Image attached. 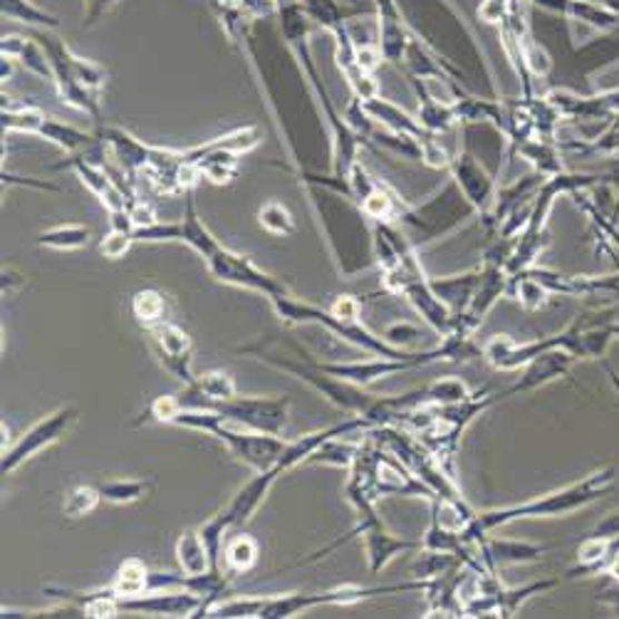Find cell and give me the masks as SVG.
I'll return each mask as SVG.
<instances>
[{
  "label": "cell",
  "mask_w": 619,
  "mask_h": 619,
  "mask_svg": "<svg viewBox=\"0 0 619 619\" xmlns=\"http://www.w3.org/2000/svg\"><path fill=\"white\" fill-rule=\"evenodd\" d=\"M617 483V469L607 466L600 471H592L580 481H572L562 489L548 491L536 499H528L523 503L503 505V508H489V511H476L473 521L463 530L461 538L471 550L476 548L485 536H491L493 530L513 525L518 521H536V518H566L582 511L590 503L600 501L602 495L610 493Z\"/></svg>",
  "instance_id": "cell-1"
},
{
  "label": "cell",
  "mask_w": 619,
  "mask_h": 619,
  "mask_svg": "<svg viewBox=\"0 0 619 619\" xmlns=\"http://www.w3.org/2000/svg\"><path fill=\"white\" fill-rule=\"evenodd\" d=\"M278 18H281L283 40L287 42V48L293 50L297 65H301V70L307 77L310 87H313L315 97L320 99L323 115L330 119V127H333V139H335L333 174L347 176L350 169L357 164V144H360V137L350 129L347 121L337 115V109L333 105V97H330L327 87L323 85V80H320L317 68H315V62H313V52H310V42H307L310 26H313V20L307 18V13L303 10V3H293V6L281 8L278 10Z\"/></svg>",
  "instance_id": "cell-2"
},
{
  "label": "cell",
  "mask_w": 619,
  "mask_h": 619,
  "mask_svg": "<svg viewBox=\"0 0 619 619\" xmlns=\"http://www.w3.org/2000/svg\"><path fill=\"white\" fill-rule=\"evenodd\" d=\"M171 426L202 431V434L216 439L218 444L228 449L230 456L236 461L246 463L253 471H265L275 466L283 459L287 441L283 436L263 434V431H253L248 426H240L230 419L220 416L214 409H189L184 406L179 416L174 419Z\"/></svg>",
  "instance_id": "cell-3"
},
{
  "label": "cell",
  "mask_w": 619,
  "mask_h": 619,
  "mask_svg": "<svg viewBox=\"0 0 619 619\" xmlns=\"http://www.w3.org/2000/svg\"><path fill=\"white\" fill-rule=\"evenodd\" d=\"M268 303L273 307L275 317H278L283 325L323 327L333 337L347 342V345L357 347L362 352H367V355H380V357H406V355H412V350L392 347L390 342L382 337V333L380 335L372 333V330L364 323H345V320H340V317L330 313V307L301 301V297L293 295L291 291L268 297Z\"/></svg>",
  "instance_id": "cell-4"
},
{
  "label": "cell",
  "mask_w": 619,
  "mask_h": 619,
  "mask_svg": "<svg viewBox=\"0 0 619 619\" xmlns=\"http://www.w3.org/2000/svg\"><path fill=\"white\" fill-rule=\"evenodd\" d=\"M429 580H414L406 582H392V584H377V588H367V584L345 582L330 590L317 592H281V595H261V610L258 619H293L297 615H305L317 607H350L360 605L370 597L377 595H400V592H426Z\"/></svg>",
  "instance_id": "cell-5"
},
{
  "label": "cell",
  "mask_w": 619,
  "mask_h": 619,
  "mask_svg": "<svg viewBox=\"0 0 619 619\" xmlns=\"http://www.w3.org/2000/svg\"><path fill=\"white\" fill-rule=\"evenodd\" d=\"M355 513H357V523L347 536L337 538L335 543H330L327 548L313 552L310 558H303L301 562H297V566H310V562L323 560L325 556H330V552L337 550L340 546L350 543L352 538L360 540L364 560H367V568H370L372 574H380L396 556H402V552L422 550V540H406V538L394 536L392 530L382 523V518L377 515V505L360 508V511H355Z\"/></svg>",
  "instance_id": "cell-6"
},
{
  "label": "cell",
  "mask_w": 619,
  "mask_h": 619,
  "mask_svg": "<svg viewBox=\"0 0 619 619\" xmlns=\"http://www.w3.org/2000/svg\"><path fill=\"white\" fill-rule=\"evenodd\" d=\"M80 419V409L77 406H58L48 416L38 419L36 424L28 426L23 434H20L13 444H8L3 449V459H0V473L3 476H13L18 469H23L26 463H30L36 456H40L42 451H48L50 446L58 444V441L68 434V431L77 424Z\"/></svg>",
  "instance_id": "cell-7"
},
{
  "label": "cell",
  "mask_w": 619,
  "mask_h": 619,
  "mask_svg": "<svg viewBox=\"0 0 619 619\" xmlns=\"http://www.w3.org/2000/svg\"><path fill=\"white\" fill-rule=\"evenodd\" d=\"M291 396L283 394H238L234 400L212 404L206 409H214L220 416L253 431L283 436L287 422H291Z\"/></svg>",
  "instance_id": "cell-8"
},
{
  "label": "cell",
  "mask_w": 619,
  "mask_h": 619,
  "mask_svg": "<svg viewBox=\"0 0 619 619\" xmlns=\"http://www.w3.org/2000/svg\"><path fill=\"white\" fill-rule=\"evenodd\" d=\"M206 271L212 273V278L216 283L258 293L265 297V301L287 291L285 283L273 278L271 273H265L261 265L253 263L248 256H243V253H236L226 246H220L214 256L206 261Z\"/></svg>",
  "instance_id": "cell-9"
},
{
  "label": "cell",
  "mask_w": 619,
  "mask_h": 619,
  "mask_svg": "<svg viewBox=\"0 0 619 619\" xmlns=\"http://www.w3.org/2000/svg\"><path fill=\"white\" fill-rule=\"evenodd\" d=\"M38 40L42 42V48L50 55L52 70H55V90H58L60 99L68 107L77 109V112L87 115L90 119H95L97 125H102V107H99V95L90 92L87 87H82L80 82L75 80L70 68H68V42L62 38L52 36V30H40Z\"/></svg>",
  "instance_id": "cell-10"
},
{
  "label": "cell",
  "mask_w": 619,
  "mask_h": 619,
  "mask_svg": "<svg viewBox=\"0 0 619 619\" xmlns=\"http://www.w3.org/2000/svg\"><path fill=\"white\" fill-rule=\"evenodd\" d=\"M147 342L154 352V357L167 370L171 377L181 386L196 384L194 372V340L186 333L181 325H176L174 320L159 327L147 330Z\"/></svg>",
  "instance_id": "cell-11"
},
{
  "label": "cell",
  "mask_w": 619,
  "mask_h": 619,
  "mask_svg": "<svg viewBox=\"0 0 619 619\" xmlns=\"http://www.w3.org/2000/svg\"><path fill=\"white\" fill-rule=\"evenodd\" d=\"M206 610V597L189 588H161L149 590L129 600H121V612H135L147 617H198Z\"/></svg>",
  "instance_id": "cell-12"
},
{
  "label": "cell",
  "mask_w": 619,
  "mask_h": 619,
  "mask_svg": "<svg viewBox=\"0 0 619 619\" xmlns=\"http://www.w3.org/2000/svg\"><path fill=\"white\" fill-rule=\"evenodd\" d=\"M95 135L102 139L109 157L115 159V169H119L127 179L135 181L137 174L147 169L151 159V144L137 139L131 131L115 127V125H99Z\"/></svg>",
  "instance_id": "cell-13"
},
{
  "label": "cell",
  "mask_w": 619,
  "mask_h": 619,
  "mask_svg": "<svg viewBox=\"0 0 619 619\" xmlns=\"http://www.w3.org/2000/svg\"><path fill=\"white\" fill-rule=\"evenodd\" d=\"M574 357L570 352L560 347H550L546 352H540L536 360H530L525 367L521 370V377L513 386L503 390V396H515V394H528L536 390H543V386L552 384L556 380H562L570 372Z\"/></svg>",
  "instance_id": "cell-14"
},
{
  "label": "cell",
  "mask_w": 619,
  "mask_h": 619,
  "mask_svg": "<svg viewBox=\"0 0 619 619\" xmlns=\"http://www.w3.org/2000/svg\"><path fill=\"white\" fill-rule=\"evenodd\" d=\"M0 55L16 60L18 65H23L30 75L40 77V80L55 82L50 55L46 52V48H42L38 36L28 38V36H18V32H10V36H3V40H0Z\"/></svg>",
  "instance_id": "cell-15"
},
{
  "label": "cell",
  "mask_w": 619,
  "mask_h": 619,
  "mask_svg": "<svg viewBox=\"0 0 619 619\" xmlns=\"http://www.w3.org/2000/svg\"><path fill=\"white\" fill-rule=\"evenodd\" d=\"M453 176H456V184L463 194V198L476 208V212H485L491 204V196H493V179L489 174H485L476 159L471 157V154L463 149L456 159L451 164Z\"/></svg>",
  "instance_id": "cell-16"
},
{
  "label": "cell",
  "mask_w": 619,
  "mask_h": 619,
  "mask_svg": "<svg viewBox=\"0 0 619 619\" xmlns=\"http://www.w3.org/2000/svg\"><path fill=\"white\" fill-rule=\"evenodd\" d=\"M174 556H176V566H179L181 574H186V578H202V574L218 570L214 566L212 552H208L202 528L181 530L179 538H176Z\"/></svg>",
  "instance_id": "cell-17"
},
{
  "label": "cell",
  "mask_w": 619,
  "mask_h": 619,
  "mask_svg": "<svg viewBox=\"0 0 619 619\" xmlns=\"http://www.w3.org/2000/svg\"><path fill=\"white\" fill-rule=\"evenodd\" d=\"M179 226H181L179 243H184V246H189L204 263L212 258L214 253L220 248L218 238L212 234V230H208V226L204 224V218L198 216L194 189L184 191V214H181Z\"/></svg>",
  "instance_id": "cell-18"
},
{
  "label": "cell",
  "mask_w": 619,
  "mask_h": 619,
  "mask_svg": "<svg viewBox=\"0 0 619 619\" xmlns=\"http://www.w3.org/2000/svg\"><path fill=\"white\" fill-rule=\"evenodd\" d=\"M129 310L135 323L147 333L151 327L169 323L174 303L167 293L159 291V287H139V291H135L129 297Z\"/></svg>",
  "instance_id": "cell-19"
},
{
  "label": "cell",
  "mask_w": 619,
  "mask_h": 619,
  "mask_svg": "<svg viewBox=\"0 0 619 619\" xmlns=\"http://www.w3.org/2000/svg\"><path fill=\"white\" fill-rule=\"evenodd\" d=\"M258 560L261 543L256 538L248 536L246 530H236V533L228 536L224 546V558H220V568H224L230 580L240 578V574H248L258 566Z\"/></svg>",
  "instance_id": "cell-20"
},
{
  "label": "cell",
  "mask_w": 619,
  "mask_h": 619,
  "mask_svg": "<svg viewBox=\"0 0 619 619\" xmlns=\"http://www.w3.org/2000/svg\"><path fill=\"white\" fill-rule=\"evenodd\" d=\"M479 283H481V271L446 275V278H431V287H434V293L451 310L453 317L461 315L463 310L469 307Z\"/></svg>",
  "instance_id": "cell-21"
},
{
  "label": "cell",
  "mask_w": 619,
  "mask_h": 619,
  "mask_svg": "<svg viewBox=\"0 0 619 619\" xmlns=\"http://www.w3.org/2000/svg\"><path fill=\"white\" fill-rule=\"evenodd\" d=\"M149 588H151V570L147 562L137 556L121 560L112 582H109V590H112L119 600H129V597L149 592Z\"/></svg>",
  "instance_id": "cell-22"
},
{
  "label": "cell",
  "mask_w": 619,
  "mask_h": 619,
  "mask_svg": "<svg viewBox=\"0 0 619 619\" xmlns=\"http://www.w3.org/2000/svg\"><path fill=\"white\" fill-rule=\"evenodd\" d=\"M42 141H50L52 147L62 149L65 154H77V151H85L87 147H92L97 141V135L92 131H85L75 125H68V121H62L58 117H48L46 125H42L40 135Z\"/></svg>",
  "instance_id": "cell-23"
},
{
  "label": "cell",
  "mask_w": 619,
  "mask_h": 619,
  "mask_svg": "<svg viewBox=\"0 0 619 619\" xmlns=\"http://www.w3.org/2000/svg\"><path fill=\"white\" fill-rule=\"evenodd\" d=\"M90 238H92L90 226H85V224H58V226H50L46 230H40L36 243L40 248L72 253V250H82V248L90 246Z\"/></svg>",
  "instance_id": "cell-24"
},
{
  "label": "cell",
  "mask_w": 619,
  "mask_h": 619,
  "mask_svg": "<svg viewBox=\"0 0 619 619\" xmlns=\"http://www.w3.org/2000/svg\"><path fill=\"white\" fill-rule=\"evenodd\" d=\"M48 112L36 105H6L0 112V125H3L6 135H30L38 137L42 125L48 121Z\"/></svg>",
  "instance_id": "cell-25"
},
{
  "label": "cell",
  "mask_w": 619,
  "mask_h": 619,
  "mask_svg": "<svg viewBox=\"0 0 619 619\" xmlns=\"http://www.w3.org/2000/svg\"><path fill=\"white\" fill-rule=\"evenodd\" d=\"M261 144H263V129L256 125H246V127H236V129L226 131V135L198 144V149L230 151V154H236V157H243V154H250L253 149H258Z\"/></svg>",
  "instance_id": "cell-26"
},
{
  "label": "cell",
  "mask_w": 619,
  "mask_h": 619,
  "mask_svg": "<svg viewBox=\"0 0 619 619\" xmlns=\"http://www.w3.org/2000/svg\"><path fill=\"white\" fill-rule=\"evenodd\" d=\"M0 13L16 23H23L36 30H58L60 18L48 13L46 8L32 3V0H0Z\"/></svg>",
  "instance_id": "cell-27"
},
{
  "label": "cell",
  "mask_w": 619,
  "mask_h": 619,
  "mask_svg": "<svg viewBox=\"0 0 619 619\" xmlns=\"http://www.w3.org/2000/svg\"><path fill=\"white\" fill-rule=\"evenodd\" d=\"M424 390V402L429 406H446V404H461L476 396V392L463 382L461 377H439L434 382H429Z\"/></svg>",
  "instance_id": "cell-28"
},
{
  "label": "cell",
  "mask_w": 619,
  "mask_h": 619,
  "mask_svg": "<svg viewBox=\"0 0 619 619\" xmlns=\"http://www.w3.org/2000/svg\"><path fill=\"white\" fill-rule=\"evenodd\" d=\"M99 493H102L105 503L112 505H131L141 501L144 495L151 491V481L147 479H109L97 483Z\"/></svg>",
  "instance_id": "cell-29"
},
{
  "label": "cell",
  "mask_w": 619,
  "mask_h": 619,
  "mask_svg": "<svg viewBox=\"0 0 619 619\" xmlns=\"http://www.w3.org/2000/svg\"><path fill=\"white\" fill-rule=\"evenodd\" d=\"M360 451V441H345V436H335L325 441L313 456H310L307 466H335V469H350L352 461H355Z\"/></svg>",
  "instance_id": "cell-30"
},
{
  "label": "cell",
  "mask_w": 619,
  "mask_h": 619,
  "mask_svg": "<svg viewBox=\"0 0 619 619\" xmlns=\"http://www.w3.org/2000/svg\"><path fill=\"white\" fill-rule=\"evenodd\" d=\"M99 503H102V493H99L97 485L80 483L65 493L62 515L68 518V521H80V518L95 513Z\"/></svg>",
  "instance_id": "cell-31"
},
{
  "label": "cell",
  "mask_w": 619,
  "mask_h": 619,
  "mask_svg": "<svg viewBox=\"0 0 619 619\" xmlns=\"http://www.w3.org/2000/svg\"><path fill=\"white\" fill-rule=\"evenodd\" d=\"M258 226L265 230V234L283 236V238L295 236V230H297L295 216L291 214V208L281 202H275V198H271V202H265L258 208Z\"/></svg>",
  "instance_id": "cell-32"
},
{
  "label": "cell",
  "mask_w": 619,
  "mask_h": 619,
  "mask_svg": "<svg viewBox=\"0 0 619 619\" xmlns=\"http://www.w3.org/2000/svg\"><path fill=\"white\" fill-rule=\"evenodd\" d=\"M184 409L179 394H159L157 400H151L149 406L144 409L139 419H135V426H149V424H174V419L179 416Z\"/></svg>",
  "instance_id": "cell-33"
},
{
  "label": "cell",
  "mask_w": 619,
  "mask_h": 619,
  "mask_svg": "<svg viewBox=\"0 0 619 619\" xmlns=\"http://www.w3.org/2000/svg\"><path fill=\"white\" fill-rule=\"evenodd\" d=\"M68 68L72 72V77L77 82H80L82 87H87V90L99 95L105 90V85H107V70L102 68V65H97L95 60H87V58H80V55L72 52L68 48Z\"/></svg>",
  "instance_id": "cell-34"
},
{
  "label": "cell",
  "mask_w": 619,
  "mask_h": 619,
  "mask_svg": "<svg viewBox=\"0 0 619 619\" xmlns=\"http://www.w3.org/2000/svg\"><path fill=\"white\" fill-rule=\"evenodd\" d=\"M301 3H303L307 18L323 30L335 32L340 28H345L347 16H345V10L337 6V0H301Z\"/></svg>",
  "instance_id": "cell-35"
},
{
  "label": "cell",
  "mask_w": 619,
  "mask_h": 619,
  "mask_svg": "<svg viewBox=\"0 0 619 619\" xmlns=\"http://www.w3.org/2000/svg\"><path fill=\"white\" fill-rule=\"evenodd\" d=\"M135 230H121V228H109L107 234L99 240V253L107 261H121L135 246Z\"/></svg>",
  "instance_id": "cell-36"
},
{
  "label": "cell",
  "mask_w": 619,
  "mask_h": 619,
  "mask_svg": "<svg viewBox=\"0 0 619 619\" xmlns=\"http://www.w3.org/2000/svg\"><path fill=\"white\" fill-rule=\"evenodd\" d=\"M181 226L179 220H157L151 226L135 228V240L137 243H179Z\"/></svg>",
  "instance_id": "cell-37"
},
{
  "label": "cell",
  "mask_w": 619,
  "mask_h": 619,
  "mask_svg": "<svg viewBox=\"0 0 619 619\" xmlns=\"http://www.w3.org/2000/svg\"><path fill=\"white\" fill-rule=\"evenodd\" d=\"M214 3L234 8L236 13H240L246 20H256V18L278 13V6H275V0H214Z\"/></svg>",
  "instance_id": "cell-38"
},
{
  "label": "cell",
  "mask_w": 619,
  "mask_h": 619,
  "mask_svg": "<svg viewBox=\"0 0 619 619\" xmlns=\"http://www.w3.org/2000/svg\"><path fill=\"white\" fill-rule=\"evenodd\" d=\"M382 337L390 342L392 347L409 350L419 337H424V333H422V327L412 325V323H392V325L384 327Z\"/></svg>",
  "instance_id": "cell-39"
},
{
  "label": "cell",
  "mask_w": 619,
  "mask_h": 619,
  "mask_svg": "<svg viewBox=\"0 0 619 619\" xmlns=\"http://www.w3.org/2000/svg\"><path fill=\"white\" fill-rule=\"evenodd\" d=\"M327 307L330 313L340 320H345V323H362V303L355 295H337Z\"/></svg>",
  "instance_id": "cell-40"
},
{
  "label": "cell",
  "mask_w": 619,
  "mask_h": 619,
  "mask_svg": "<svg viewBox=\"0 0 619 619\" xmlns=\"http://www.w3.org/2000/svg\"><path fill=\"white\" fill-rule=\"evenodd\" d=\"M129 216H131V224H135V228H141V226H151V224H157V212H154V206L149 202H144V198H135V202L129 204Z\"/></svg>",
  "instance_id": "cell-41"
},
{
  "label": "cell",
  "mask_w": 619,
  "mask_h": 619,
  "mask_svg": "<svg viewBox=\"0 0 619 619\" xmlns=\"http://www.w3.org/2000/svg\"><path fill=\"white\" fill-rule=\"evenodd\" d=\"M26 275L16 268H3L0 273V287H3V295H16L26 287Z\"/></svg>",
  "instance_id": "cell-42"
},
{
  "label": "cell",
  "mask_w": 619,
  "mask_h": 619,
  "mask_svg": "<svg viewBox=\"0 0 619 619\" xmlns=\"http://www.w3.org/2000/svg\"><path fill=\"white\" fill-rule=\"evenodd\" d=\"M112 3H117V0H85V28L97 26L99 18L107 13Z\"/></svg>",
  "instance_id": "cell-43"
},
{
  "label": "cell",
  "mask_w": 619,
  "mask_h": 619,
  "mask_svg": "<svg viewBox=\"0 0 619 619\" xmlns=\"http://www.w3.org/2000/svg\"><path fill=\"white\" fill-rule=\"evenodd\" d=\"M3 184L6 186H36V189L40 191H60V186H55L50 181H38V179H32V176H16V174H10L3 169Z\"/></svg>",
  "instance_id": "cell-44"
},
{
  "label": "cell",
  "mask_w": 619,
  "mask_h": 619,
  "mask_svg": "<svg viewBox=\"0 0 619 619\" xmlns=\"http://www.w3.org/2000/svg\"><path fill=\"white\" fill-rule=\"evenodd\" d=\"M597 602L605 605V607H610L612 612L619 615V580L612 578V582H607L602 592L597 595Z\"/></svg>",
  "instance_id": "cell-45"
},
{
  "label": "cell",
  "mask_w": 619,
  "mask_h": 619,
  "mask_svg": "<svg viewBox=\"0 0 619 619\" xmlns=\"http://www.w3.org/2000/svg\"><path fill=\"white\" fill-rule=\"evenodd\" d=\"M293 3H301V0H275V6H278V10L285 8V6H293Z\"/></svg>",
  "instance_id": "cell-46"
}]
</instances>
